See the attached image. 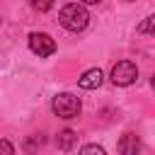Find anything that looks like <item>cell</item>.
<instances>
[{
    "mask_svg": "<svg viewBox=\"0 0 155 155\" xmlns=\"http://www.w3.org/2000/svg\"><path fill=\"white\" fill-rule=\"evenodd\" d=\"M61 24L68 29V31H82L87 24H90V12L80 5V2H68L61 7V15H58Z\"/></svg>",
    "mask_w": 155,
    "mask_h": 155,
    "instance_id": "1",
    "label": "cell"
},
{
    "mask_svg": "<svg viewBox=\"0 0 155 155\" xmlns=\"http://www.w3.org/2000/svg\"><path fill=\"white\" fill-rule=\"evenodd\" d=\"M51 109H53V114H56L58 119H75V116H80L82 104H80V99H78L75 94L61 92V94H56V97H53Z\"/></svg>",
    "mask_w": 155,
    "mask_h": 155,
    "instance_id": "2",
    "label": "cell"
},
{
    "mask_svg": "<svg viewBox=\"0 0 155 155\" xmlns=\"http://www.w3.org/2000/svg\"><path fill=\"white\" fill-rule=\"evenodd\" d=\"M138 78V68L133 61H119L114 68H111V82L119 85V87H128L133 85Z\"/></svg>",
    "mask_w": 155,
    "mask_h": 155,
    "instance_id": "3",
    "label": "cell"
},
{
    "mask_svg": "<svg viewBox=\"0 0 155 155\" xmlns=\"http://www.w3.org/2000/svg\"><path fill=\"white\" fill-rule=\"evenodd\" d=\"M29 48L39 58H46V56H53L56 53V41L48 34H44V31H31L29 34Z\"/></svg>",
    "mask_w": 155,
    "mask_h": 155,
    "instance_id": "4",
    "label": "cell"
},
{
    "mask_svg": "<svg viewBox=\"0 0 155 155\" xmlns=\"http://www.w3.org/2000/svg\"><path fill=\"white\" fill-rule=\"evenodd\" d=\"M102 82H104V73H102L99 68H90V70H85L82 78L78 80V85H80L82 90H97Z\"/></svg>",
    "mask_w": 155,
    "mask_h": 155,
    "instance_id": "5",
    "label": "cell"
},
{
    "mask_svg": "<svg viewBox=\"0 0 155 155\" xmlns=\"http://www.w3.org/2000/svg\"><path fill=\"white\" fill-rule=\"evenodd\" d=\"M56 143H58V148H61V150H73V148H75V143H78V133H75V131H70V128H63V131L58 133Z\"/></svg>",
    "mask_w": 155,
    "mask_h": 155,
    "instance_id": "6",
    "label": "cell"
},
{
    "mask_svg": "<svg viewBox=\"0 0 155 155\" xmlns=\"http://www.w3.org/2000/svg\"><path fill=\"white\" fill-rule=\"evenodd\" d=\"M138 148H140V143H138V138H136L133 133H126V136L119 140V150H121L124 155H136Z\"/></svg>",
    "mask_w": 155,
    "mask_h": 155,
    "instance_id": "7",
    "label": "cell"
},
{
    "mask_svg": "<svg viewBox=\"0 0 155 155\" xmlns=\"http://www.w3.org/2000/svg\"><path fill=\"white\" fill-rule=\"evenodd\" d=\"M29 5H31V10H36V12H48V10L53 7V0H29Z\"/></svg>",
    "mask_w": 155,
    "mask_h": 155,
    "instance_id": "8",
    "label": "cell"
},
{
    "mask_svg": "<svg viewBox=\"0 0 155 155\" xmlns=\"http://www.w3.org/2000/svg\"><path fill=\"white\" fill-rule=\"evenodd\" d=\"M41 143H44V136L39 133V136H31V138H27V143H24V148H27V150H34V148H39Z\"/></svg>",
    "mask_w": 155,
    "mask_h": 155,
    "instance_id": "9",
    "label": "cell"
},
{
    "mask_svg": "<svg viewBox=\"0 0 155 155\" xmlns=\"http://www.w3.org/2000/svg\"><path fill=\"white\" fill-rule=\"evenodd\" d=\"M153 22H155V17H145V22L138 27V31H143V34H153Z\"/></svg>",
    "mask_w": 155,
    "mask_h": 155,
    "instance_id": "10",
    "label": "cell"
},
{
    "mask_svg": "<svg viewBox=\"0 0 155 155\" xmlns=\"http://www.w3.org/2000/svg\"><path fill=\"white\" fill-rule=\"evenodd\" d=\"M0 153L12 155V153H15V145H12V143H7V140H0Z\"/></svg>",
    "mask_w": 155,
    "mask_h": 155,
    "instance_id": "11",
    "label": "cell"
},
{
    "mask_svg": "<svg viewBox=\"0 0 155 155\" xmlns=\"http://www.w3.org/2000/svg\"><path fill=\"white\" fill-rule=\"evenodd\" d=\"M82 153H97V155H104V148H102V145H85Z\"/></svg>",
    "mask_w": 155,
    "mask_h": 155,
    "instance_id": "12",
    "label": "cell"
},
{
    "mask_svg": "<svg viewBox=\"0 0 155 155\" xmlns=\"http://www.w3.org/2000/svg\"><path fill=\"white\" fill-rule=\"evenodd\" d=\"M80 2H85V5H97L99 0H80Z\"/></svg>",
    "mask_w": 155,
    "mask_h": 155,
    "instance_id": "13",
    "label": "cell"
}]
</instances>
